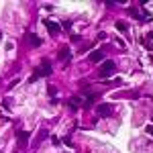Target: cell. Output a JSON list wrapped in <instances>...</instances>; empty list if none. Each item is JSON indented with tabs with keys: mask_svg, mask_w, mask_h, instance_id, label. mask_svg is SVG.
I'll return each instance as SVG.
<instances>
[{
	"mask_svg": "<svg viewBox=\"0 0 153 153\" xmlns=\"http://www.w3.org/2000/svg\"><path fill=\"white\" fill-rule=\"evenodd\" d=\"M47 92H49V96H55V94H57V88H55V86H49Z\"/></svg>",
	"mask_w": 153,
	"mask_h": 153,
	"instance_id": "7c38bea8",
	"label": "cell"
},
{
	"mask_svg": "<svg viewBox=\"0 0 153 153\" xmlns=\"http://www.w3.org/2000/svg\"><path fill=\"white\" fill-rule=\"evenodd\" d=\"M43 25L49 29V33H51V35H57V33H59V29H61V27H59V23H53L51 18H43Z\"/></svg>",
	"mask_w": 153,
	"mask_h": 153,
	"instance_id": "277c9868",
	"label": "cell"
},
{
	"mask_svg": "<svg viewBox=\"0 0 153 153\" xmlns=\"http://www.w3.org/2000/svg\"><path fill=\"white\" fill-rule=\"evenodd\" d=\"M51 72H53V68H51V61H49V59H43L41 68H39V74H41V76H51Z\"/></svg>",
	"mask_w": 153,
	"mask_h": 153,
	"instance_id": "8992f818",
	"label": "cell"
},
{
	"mask_svg": "<svg viewBox=\"0 0 153 153\" xmlns=\"http://www.w3.org/2000/svg\"><path fill=\"white\" fill-rule=\"evenodd\" d=\"M88 59H90L92 63H98V61H102V59H104V51H102V49H94V51H90Z\"/></svg>",
	"mask_w": 153,
	"mask_h": 153,
	"instance_id": "52a82bcc",
	"label": "cell"
},
{
	"mask_svg": "<svg viewBox=\"0 0 153 153\" xmlns=\"http://www.w3.org/2000/svg\"><path fill=\"white\" fill-rule=\"evenodd\" d=\"M57 57H59V61H70V59H72V51H70V47H61L59 53H57Z\"/></svg>",
	"mask_w": 153,
	"mask_h": 153,
	"instance_id": "ba28073f",
	"label": "cell"
},
{
	"mask_svg": "<svg viewBox=\"0 0 153 153\" xmlns=\"http://www.w3.org/2000/svg\"><path fill=\"white\" fill-rule=\"evenodd\" d=\"M63 143H65V145H70V147H74V143H72V139H70V137H65V139H63Z\"/></svg>",
	"mask_w": 153,
	"mask_h": 153,
	"instance_id": "5bb4252c",
	"label": "cell"
},
{
	"mask_svg": "<svg viewBox=\"0 0 153 153\" xmlns=\"http://www.w3.org/2000/svg\"><path fill=\"white\" fill-rule=\"evenodd\" d=\"M68 106L72 108V110H78L80 106H86V102H84V98H82V96H78V94H76V96H72V98L68 100Z\"/></svg>",
	"mask_w": 153,
	"mask_h": 153,
	"instance_id": "7a4b0ae2",
	"label": "cell"
},
{
	"mask_svg": "<svg viewBox=\"0 0 153 153\" xmlns=\"http://www.w3.org/2000/svg\"><path fill=\"white\" fill-rule=\"evenodd\" d=\"M116 29L121 33H127V23H123V20H116Z\"/></svg>",
	"mask_w": 153,
	"mask_h": 153,
	"instance_id": "30bf717a",
	"label": "cell"
},
{
	"mask_svg": "<svg viewBox=\"0 0 153 153\" xmlns=\"http://www.w3.org/2000/svg\"><path fill=\"white\" fill-rule=\"evenodd\" d=\"M114 70H116V63H114V61H104L100 68H98V76H100V78H106V76L114 74Z\"/></svg>",
	"mask_w": 153,
	"mask_h": 153,
	"instance_id": "6da1fadb",
	"label": "cell"
},
{
	"mask_svg": "<svg viewBox=\"0 0 153 153\" xmlns=\"http://www.w3.org/2000/svg\"><path fill=\"white\" fill-rule=\"evenodd\" d=\"M112 110H114V106H112V104H100V106H98V116H100V118L110 116Z\"/></svg>",
	"mask_w": 153,
	"mask_h": 153,
	"instance_id": "3957f363",
	"label": "cell"
},
{
	"mask_svg": "<svg viewBox=\"0 0 153 153\" xmlns=\"http://www.w3.org/2000/svg\"><path fill=\"white\" fill-rule=\"evenodd\" d=\"M145 131H147V133L153 137V125H147V127H145Z\"/></svg>",
	"mask_w": 153,
	"mask_h": 153,
	"instance_id": "4fadbf2b",
	"label": "cell"
},
{
	"mask_svg": "<svg viewBox=\"0 0 153 153\" xmlns=\"http://www.w3.org/2000/svg\"><path fill=\"white\" fill-rule=\"evenodd\" d=\"M29 137H31L29 131H16V141H18L20 147H25V145L29 143Z\"/></svg>",
	"mask_w": 153,
	"mask_h": 153,
	"instance_id": "5b68a950",
	"label": "cell"
},
{
	"mask_svg": "<svg viewBox=\"0 0 153 153\" xmlns=\"http://www.w3.org/2000/svg\"><path fill=\"white\" fill-rule=\"evenodd\" d=\"M45 137H49V131L47 129H41L39 131V139H45Z\"/></svg>",
	"mask_w": 153,
	"mask_h": 153,
	"instance_id": "8fae6325",
	"label": "cell"
},
{
	"mask_svg": "<svg viewBox=\"0 0 153 153\" xmlns=\"http://www.w3.org/2000/svg\"><path fill=\"white\" fill-rule=\"evenodd\" d=\"M25 39H29V43H31V47H39L41 45V37H37V35H33V33H27L25 35Z\"/></svg>",
	"mask_w": 153,
	"mask_h": 153,
	"instance_id": "9c48e42d",
	"label": "cell"
}]
</instances>
